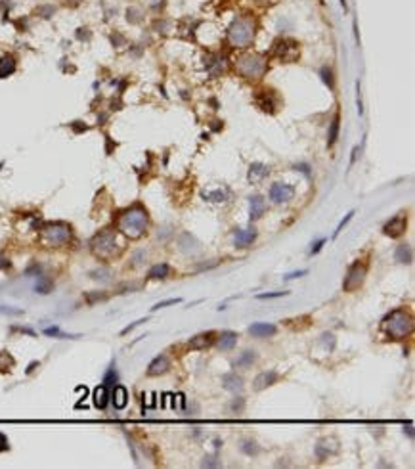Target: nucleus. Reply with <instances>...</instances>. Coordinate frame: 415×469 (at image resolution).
<instances>
[{"label":"nucleus","mask_w":415,"mask_h":469,"mask_svg":"<svg viewBox=\"0 0 415 469\" xmlns=\"http://www.w3.org/2000/svg\"><path fill=\"white\" fill-rule=\"evenodd\" d=\"M404 429H405V427H404ZM405 431H407V435H409V439H413V431H411V423H407V429H405Z\"/></svg>","instance_id":"obj_57"},{"label":"nucleus","mask_w":415,"mask_h":469,"mask_svg":"<svg viewBox=\"0 0 415 469\" xmlns=\"http://www.w3.org/2000/svg\"><path fill=\"white\" fill-rule=\"evenodd\" d=\"M0 312H4V314H21V310H16V308H4V306H0Z\"/></svg>","instance_id":"obj_54"},{"label":"nucleus","mask_w":415,"mask_h":469,"mask_svg":"<svg viewBox=\"0 0 415 469\" xmlns=\"http://www.w3.org/2000/svg\"><path fill=\"white\" fill-rule=\"evenodd\" d=\"M73 232L65 222H48L40 228V241L46 247H61L71 241Z\"/></svg>","instance_id":"obj_6"},{"label":"nucleus","mask_w":415,"mask_h":469,"mask_svg":"<svg viewBox=\"0 0 415 469\" xmlns=\"http://www.w3.org/2000/svg\"><path fill=\"white\" fill-rule=\"evenodd\" d=\"M304 274H308V270H299V272H291V274H287V276H285V280H295V278H300V276H304Z\"/></svg>","instance_id":"obj_51"},{"label":"nucleus","mask_w":415,"mask_h":469,"mask_svg":"<svg viewBox=\"0 0 415 469\" xmlns=\"http://www.w3.org/2000/svg\"><path fill=\"white\" fill-rule=\"evenodd\" d=\"M214 331H207V333H199L195 335V337H192L190 339V343H188V347L190 349H193V351H203V349H207V347H211V345L214 343Z\"/></svg>","instance_id":"obj_14"},{"label":"nucleus","mask_w":415,"mask_h":469,"mask_svg":"<svg viewBox=\"0 0 415 469\" xmlns=\"http://www.w3.org/2000/svg\"><path fill=\"white\" fill-rule=\"evenodd\" d=\"M142 19H144V16H142V10H140V8L130 6V8L126 10V21H128V23L136 25V23H140Z\"/></svg>","instance_id":"obj_32"},{"label":"nucleus","mask_w":415,"mask_h":469,"mask_svg":"<svg viewBox=\"0 0 415 469\" xmlns=\"http://www.w3.org/2000/svg\"><path fill=\"white\" fill-rule=\"evenodd\" d=\"M145 257V253L144 251H140V253H136V257H134V264H140L142 262V258Z\"/></svg>","instance_id":"obj_55"},{"label":"nucleus","mask_w":415,"mask_h":469,"mask_svg":"<svg viewBox=\"0 0 415 469\" xmlns=\"http://www.w3.org/2000/svg\"><path fill=\"white\" fill-rule=\"evenodd\" d=\"M255 360H257V353L255 351H243L237 356V360H233V366L235 368H251Z\"/></svg>","instance_id":"obj_27"},{"label":"nucleus","mask_w":415,"mask_h":469,"mask_svg":"<svg viewBox=\"0 0 415 469\" xmlns=\"http://www.w3.org/2000/svg\"><path fill=\"white\" fill-rule=\"evenodd\" d=\"M214 459H216L214 456H207L201 465L203 467H218V465H220V461H214Z\"/></svg>","instance_id":"obj_45"},{"label":"nucleus","mask_w":415,"mask_h":469,"mask_svg":"<svg viewBox=\"0 0 415 469\" xmlns=\"http://www.w3.org/2000/svg\"><path fill=\"white\" fill-rule=\"evenodd\" d=\"M268 174H270V169H268L264 163H253L251 167H249V174H247V178H249L251 184H259V182L264 180Z\"/></svg>","instance_id":"obj_17"},{"label":"nucleus","mask_w":415,"mask_h":469,"mask_svg":"<svg viewBox=\"0 0 415 469\" xmlns=\"http://www.w3.org/2000/svg\"><path fill=\"white\" fill-rule=\"evenodd\" d=\"M287 291H276V293H261L257 295V299H278V297H285Z\"/></svg>","instance_id":"obj_43"},{"label":"nucleus","mask_w":415,"mask_h":469,"mask_svg":"<svg viewBox=\"0 0 415 469\" xmlns=\"http://www.w3.org/2000/svg\"><path fill=\"white\" fill-rule=\"evenodd\" d=\"M182 299H167V301H161V303H157V305L153 306V310H159V308H164V306L169 305H176V303H180Z\"/></svg>","instance_id":"obj_44"},{"label":"nucleus","mask_w":415,"mask_h":469,"mask_svg":"<svg viewBox=\"0 0 415 469\" xmlns=\"http://www.w3.org/2000/svg\"><path fill=\"white\" fill-rule=\"evenodd\" d=\"M147 224H149V217H147V211L136 203L132 207L125 209L119 219H117V228L119 232L128 239H140L147 232Z\"/></svg>","instance_id":"obj_1"},{"label":"nucleus","mask_w":415,"mask_h":469,"mask_svg":"<svg viewBox=\"0 0 415 469\" xmlns=\"http://www.w3.org/2000/svg\"><path fill=\"white\" fill-rule=\"evenodd\" d=\"M54 14H56V6L54 4H40V6L35 8V16H39L42 19H50Z\"/></svg>","instance_id":"obj_30"},{"label":"nucleus","mask_w":415,"mask_h":469,"mask_svg":"<svg viewBox=\"0 0 415 469\" xmlns=\"http://www.w3.org/2000/svg\"><path fill=\"white\" fill-rule=\"evenodd\" d=\"M352 217H354V211H350V213H348L347 217H345V219H343V220H341V222H339V226H337V230H335V234H333V238H337L339 234L343 232V228H345V226H347L348 222L352 220Z\"/></svg>","instance_id":"obj_39"},{"label":"nucleus","mask_w":415,"mask_h":469,"mask_svg":"<svg viewBox=\"0 0 415 469\" xmlns=\"http://www.w3.org/2000/svg\"><path fill=\"white\" fill-rule=\"evenodd\" d=\"M75 37H77L78 40H80V42H88V40H90V37H92V33H90V29L80 27V29H77Z\"/></svg>","instance_id":"obj_40"},{"label":"nucleus","mask_w":415,"mask_h":469,"mask_svg":"<svg viewBox=\"0 0 415 469\" xmlns=\"http://www.w3.org/2000/svg\"><path fill=\"white\" fill-rule=\"evenodd\" d=\"M339 130H341V117L335 115V117H333V121H331V124H329V132H327V146L329 148H331V146H335V142H337Z\"/></svg>","instance_id":"obj_28"},{"label":"nucleus","mask_w":415,"mask_h":469,"mask_svg":"<svg viewBox=\"0 0 415 469\" xmlns=\"http://www.w3.org/2000/svg\"><path fill=\"white\" fill-rule=\"evenodd\" d=\"M255 239H257V228H255V226L237 228L233 232V243H235V247H249Z\"/></svg>","instance_id":"obj_11"},{"label":"nucleus","mask_w":415,"mask_h":469,"mask_svg":"<svg viewBox=\"0 0 415 469\" xmlns=\"http://www.w3.org/2000/svg\"><path fill=\"white\" fill-rule=\"evenodd\" d=\"M358 113H364V105H362V92H360V83H358Z\"/></svg>","instance_id":"obj_53"},{"label":"nucleus","mask_w":415,"mask_h":469,"mask_svg":"<svg viewBox=\"0 0 415 469\" xmlns=\"http://www.w3.org/2000/svg\"><path fill=\"white\" fill-rule=\"evenodd\" d=\"M171 276V266L167 262H161V264H155L149 270V278L151 280H164V278Z\"/></svg>","instance_id":"obj_29"},{"label":"nucleus","mask_w":415,"mask_h":469,"mask_svg":"<svg viewBox=\"0 0 415 469\" xmlns=\"http://www.w3.org/2000/svg\"><path fill=\"white\" fill-rule=\"evenodd\" d=\"M44 333H46V335H56V337H59V339H73V337H75V335L63 333V331H61L59 327H56V325H54V327H46V329H44Z\"/></svg>","instance_id":"obj_37"},{"label":"nucleus","mask_w":415,"mask_h":469,"mask_svg":"<svg viewBox=\"0 0 415 469\" xmlns=\"http://www.w3.org/2000/svg\"><path fill=\"white\" fill-rule=\"evenodd\" d=\"M319 343L325 345V351H327V353H331V351L335 349V335L327 333V331H325V333L319 337Z\"/></svg>","instance_id":"obj_35"},{"label":"nucleus","mask_w":415,"mask_h":469,"mask_svg":"<svg viewBox=\"0 0 415 469\" xmlns=\"http://www.w3.org/2000/svg\"><path fill=\"white\" fill-rule=\"evenodd\" d=\"M295 169H297V171H300V172H304V176H306V178H310V176H312L310 167L306 165V163H299V165H295Z\"/></svg>","instance_id":"obj_47"},{"label":"nucleus","mask_w":415,"mask_h":469,"mask_svg":"<svg viewBox=\"0 0 415 469\" xmlns=\"http://www.w3.org/2000/svg\"><path fill=\"white\" fill-rule=\"evenodd\" d=\"M115 383H117V372H115V368L111 366V368L107 370L106 377H104V385H106V387H111V385H115Z\"/></svg>","instance_id":"obj_38"},{"label":"nucleus","mask_w":415,"mask_h":469,"mask_svg":"<svg viewBox=\"0 0 415 469\" xmlns=\"http://www.w3.org/2000/svg\"><path fill=\"white\" fill-rule=\"evenodd\" d=\"M239 448H241V452L243 454H247V456H259V452H261V446H259L255 440H243Z\"/></svg>","instance_id":"obj_31"},{"label":"nucleus","mask_w":415,"mask_h":469,"mask_svg":"<svg viewBox=\"0 0 415 469\" xmlns=\"http://www.w3.org/2000/svg\"><path fill=\"white\" fill-rule=\"evenodd\" d=\"M16 69H18V61L12 54L0 56V79H8L16 73Z\"/></svg>","instance_id":"obj_19"},{"label":"nucleus","mask_w":415,"mask_h":469,"mask_svg":"<svg viewBox=\"0 0 415 469\" xmlns=\"http://www.w3.org/2000/svg\"><path fill=\"white\" fill-rule=\"evenodd\" d=\"M228 44L232 48H247L251 46L253 38H255V19L241 16L232 21V25L228 27L226 33Z\"/></svg>","instance_id":"obj_4"},{"label":"nucleus","mask_w":415,"mask_h":469,"mask_svg":"<svg viewBox=\"0 0 415 469\" xmlns=\"http://www.w3.org/2000/svg\"><path fill=\"white\" fill-rule=\"evenodd\" d=\"M153 31H157V33H167V31H169V21H167V19H155Z\"/></svg>","instance_id":"obj_41"},{"label":"nucleus","mask_w":415,"mask_h":469,"mask_svg":"<svg viewBox=\"0 0 415 469\" xmlns=\"http://www.w3.org/2000/svg\"><path fill=\"white\" fill-rule=\"evenodd\" d=\"M381 327H383V331L390 339L402 341V339H405L407 335H411V331H413V316L409 314L407 310L398 308V310H392L390 314L386 316L385 320H383V324H381Z\"/></svg>","instance_id":"obj_2"},{"label":"nucleus","mask_w":415,"mask_h":469,"mask_svg":"<svg viewBox=\"0 0 415 469\" xmlns=\"http://www.w3.org/2000/svg\"><path fill=\"white\" fill-rule=\"evenodd\" d=\"M111 400H113V406H115L117 410H123L128 404V392H126L125 387L117 385L115 389H113V394H111Z\"/></svg>","instance_id":"obj_24"},{"label":"nucleus","mask_w":415,"mask_h":469,"mask_svg":"<svg viewBox=\"0 0 415 469\" xmlns=\"http://www.w3.org/2000/svg\"><path fill=\"white\" fill-rule=\"evenodd\" d=\"M10 448V444H8V439H6V435H2L0 433V452H4V450Z\"/></svg>","instance_id":"obj_50"},{"label":"nucleus","mask_w":415,"mask_h":469,"mask_svg":"<svg viewBox=\"0 0 415 469\" xmlns=\"http://www.w3.org/2000/svg\"><path fill=\"white\" fill-rule=\"evenodd\" d=\"M71 128H73V132H77V134L78 132H87V130H88L87 124H82L80 121H75V123L71 124Z\"/></svg>","instance_id":"obj_46"},{"label":"nucleus","mask_w":415,"mask_h":469,"mask_svg":"<svg viewBox=\"0 0 415 469\" xmlns=\"http://www.w3.org/2000/svg\"><path fill=\"white\" fill-rule=\"evenodd\" d=\"M201 197L205 201H211V203H222V201H228V197H230V190H226V188H218V190H213V191H203Z\"/></svg>","instance_id":"obj_23"},{"label":"nucleus","mask_w":415,"mask_h":469,"mask_svg":"<svg viewBox=\"0 0 415 469\" xmlns=\"http://www.w3.org/2000/svg\"><path fill=\"white\" fill-rule=\"evenodd\" d=\"M50 289H52V284H50L48 280H42V282L37 284V291L39 293H50Z\"/></svg>","instance_id":"obj_42"},{"label":"nucleus","mask_w":415,"mask_h":469,"mask_svg":"<svg viewBox=\"0 0 415 469\" xmlns=\"http://www.w3.org/2000/svg\"><path fill=\"white\" fill-rule=\"evenodd\" d=\"M80 2H82V0H65V4H67V6H71V8H77Z\"/></svg>","instance_id":"obj_56"},{"label":"nucleus","mask_w":415,"mask_h":469,"mask_svg":"<svg viewBox=\"0 0 415 469\" xmlns=\"http://www.w3.org/2000/svg\"><path fill=\"white\" fill-rule=\"evenodd\" d=\"M278 379H280V375H278L276 370H266V372H261L255 379H253V389H255V391H262V389H266V387L274 385Z\"/></svg>","instance_id":"obj_13"},{"label":"nucleus","mask_w":415,"mask_h":469,"mask_svg":"<svg viewBox=\"0 0 415 469\" xmlns=\"http://www.w3.org/2000/svg\"><path fill=\"white\" fill-rule=\"evenodd\" d=\"M394 258L398 262H404V264H409L413 260V251H411V245L407 243H400L394 251Z\"/></svg>","instance_id":"obj_25"},{"label":"nucleus","mask_w":415,"mask_h":469,"mask_svg":"<svg viewBox=\"0 0 415 469\" xmlns=\"http://www.w3.org/2000/svg\"><path fill=\"white\" fill-rule=\"evenodd\" d=\"M268 195H270L272 203H278V205H280V203H287V201H291L295 197V186L276 182V184H272Z\"/></svg>","instance_id":"obj_10"},{"label":"nucleus","mask_w":415,"mask_h":469,"mask_svg":"<svg viewBox=\"0 0 415 469\" xmlns=\"http://www.w3.org/2000/svg\"><path fill=\"white\" fill-rule=\"evenodd\" d=\"M323 243H325V239H323V238L318 239V241L312 245V249H310V255H316V253H319V251H321V247H323Z\"/></svg>","instance_id":"obj_48"},{"label":"nucleus","mask_w":415,"mask_h":469,"mask_svg":"<svg viewBox=\"0 0 415 469\" xmlns=\"http://www.w3.org/2000/svg\"><path fill=\"white\" fill-rule=\"evenodd\" d=\"M169 370H171V358H169L167 354H159V356H155L153 360L149 362V366H147V375L157 377V375L167 373Z\"/></svg>","instance_id":"obj_12"},{"label":"nucleus","mask_w":415,"mask_h":469,"mask_svg":"<svg viewBox=\"0 0 415 469\" xmlns=\"http://www.w3.org/2000/svg\"><path fill=\"white\" fill-rule=\"evenodd\" d=\"M341 6H343V8H345V12H347V10H348V6H347V0H341Z\"/></svg>","instance_id":"obj_58"},{"label":"nucleus","mask_w":415,"mask_h":469,"mask_svg":"<svg viewBox=\"0 0 415 469\" xmlns=\"http://www.w3.org/2000/svg\"><path fill=\"white\" fill-rule=\"evenodd\" d=\"M366 276H367V262H364V260L352 262L347 270V276H345V282H343V289L348 291V293L356 291L366 282Z\"/></svg>","instance_id":"obj_7"},{"label":"nucleus","mask_w":415,"mask_h":469,"mask_svg":"<svg viewBox=\"0 0 415 469\" xmlns=\"http://www.w3.org/2000/svg\"><path fill=\"white\" fill-rule=\"evenodd\" d=\"M257 104H259L262 111H268V113L276 111V100H274L272 90H262L261 94L257 96Z\"/></svg>","instance_id":"obj_22"},{"label":"nucleus","mask_w":415,"mask_h":469,"mask_svg":"<svg viewBox=\"0 0 415 469\" xmlns=\"http://www.w3.org/2000/svg\"><path fill=\"white\" fill-rule=\"evenodd\" d=\"M107 276H109V270H94L92 272L94 280H107Z\"/></svg>","instance_id":"obj_49"},{"label":"nucleus","mask_w":415,"mask_h":469,"mask_svg":"<svg viewBox=\"0 0 415 469\" xmlns=\"http://www.w3.org/2000/svg\"><path fill=\"white\" fill-rule=\"evenodd\" d=\"M205 65L209 69L211 77H218L224 69H226V59H224V56H220V54H213V56L207 57Z\"/></svg>","instance_id":"obj_20"},{"label":"nucleus","mask_w":415,"mask_h":469,"mask_svg":"<svg viewBox=\"0 0 415 469\" xmlns=\"http://www.w3.org/2000/svg\"><path fill=\"white\" fill-rule=\"evenodd\" d=\"M90 249H92V253H94L98 258L107 260V258L117 257V255L121 253L123 245H121V243H119V239H117L115 230L106 228V230H102L100 234L94 236V239L90 241Z\"/></svg>","instance_id":"obj_5"},{"label":"nucleus","mask_w":415,"mask_h":469,"mask_svg":"<svg viewBox=\"0 0 415 469\" xmlns=\"http://www.w3.org/2000/svg\"><path fill=\"white\" fill-rule=\"evenodd\" d=\"M300 54L299 42L293 38H278L272 46V56H276L280 61L285 63H293Z\"/></svg>","instance_id":"obj_8"},{"label":"nucleus","mask_w":415,"mask_h":469,"mask_svg":"<svg viewBox=\"0 0 415 469\" xmlns=\"http://www.w3.org/2000/svg\"><path fill=\"white\" fill-rule=\"evenodd\" d=\"M266 211V203L262 199V195H251L249 197V217L251 220H259Z\"/></svg>","instance_id":"obj_21"},{"label":"nucleus","mask_w":415,"mask_h":469,"mask_svg":"<svg viewBox=\"0 0 415 469\" xmlns=\"http://www.w3.org/2000/svg\"><path fill=\"white\" fill-rule=\"evenodd\" d=\"M235 71L243 79H262L268 71V59L262 54L257 52H245L241 56L235 57Z\"/></svg>","instance_id":"obj_3"},{"label":"nucleus","mask_w":415,"mask_h":469,"mask_svg":"<svg viewBox=\"0 0 415 469\" xmlns=\"http://www.w3.org/2000/svg\"><path fill=\"white\" fill-rule=\"evenodd\" d=\"M243 410H245V398L243 396H235L232 400V404H230V412L232 414H243Z\"/></svg>","instance_id":"obj_34"},{"label":"nucleus","mask_w":415,"mask_h":469,"mask_svg":"<svg viewBox=\"0 0 415 469\" xmlns=\"http://www.w3.org/2000/svg\"><path fill=\"white\" fill-rule=\"evenodd\" d=\"M319 75H321V81H323V83H325V85H327L329 88H331V90L335 88V79H333V71H331L329 67H321V69H319Z\"/></svg>","instance_id":"obj_33"},{"label":"nucleus","mask_w":415,"mask_h":469,"mask_svg":"<svg viewBox=\"0 0 415 469\" xmlns=\"http://www.w3.org/2000/svg\"><path fill=\"white\" fill-rule=\"evenodd\" d=\"M111 40H113V44H115V46H119V44H125V38L121 37L119 33H113V35H111Z\"/></svg>","instance_id":"obj_52"},{"label":"nucleus","mask_w":415,"mask_h":469,"mask_svg":"<svg viewBox=\"0 0 415 469\" xmlns=\"http://www.w3.org/2000/svg\"><path fill=\"white\" fill-rule=\"evenodd\" d=\"M222 387L230 392H239L243 389V377L235 372L224 373L222 375Z\"/></svg>","instance_id":"obj_16"},{"label":"nucleus","mask_w":415,"mask_h":469,"mask_svg":"<svg viewBox=\"0 0 415 469\" xmlns=\"http://www.w3.org/2000/svg\"><path fill=\"white\" fill-rule=\"evenodd\" d=\"M107 402H109V391H107V387L106 385L96 387V389H94V406L100 408V410H104L107 406Z\"/></svg>","instance_id":"obj_26"},{"label":"nucleus","mask_w":415,"mask_h":469,"mask_svg":"<svg viewBox=\"0 0 415 469\" xmlns=\"http://www.w3.org/2000/svg\"><path fill=\"white\" fill-rule=\"evenodd\" d=\"M405 228H407V215L405 213H398L396 217H392L383 226V234L388 236V238H400L405 232Z\"/></svg>","instance_id":"obj_9"},{"label":"nucleus","mask_w":415,"mask_h":469,"mask_svg":"<svg viewBox=\"0 0 415 469\" xmlns=\"http://www.w3.org/2000/svg\"><path fill=\"white\" fill-rule=\"evenodd\" d=\"M235 345H237V333H235V331L226 329V331H222V333L216 337V347H218V351H232Z\"/></svg>","instance_id":"obj_18"},{"label":"nucleus","mask_w":415,"mask_h":469,"mask_svg":"<svg viewBox=\"0 0 415 469\" xmlns=\"http://www.w3.org/2000/svg\"><path fill=\"white\" fill-rule=\"evenodd\" d=\"M12 366H14V358H12L8 353H0V370L2 372H6V370H10Z\"/></svg>","instance_id":"obj_36"},{"label":"nucleus","mask_w":415,"mask_h":469,"mask_svg":"<svg viewBox=\"0 0 415 469\" xmlns=\"http://www.w3.org/2000/svg\"><path fill=\"white\" fill-rule=\"evenodd\" d=\"M249 333L253 337H272L278 333V327L268 322H255L253 325H249Z\"/></svg>","instance_id":"obj_15"}]
</instances>
